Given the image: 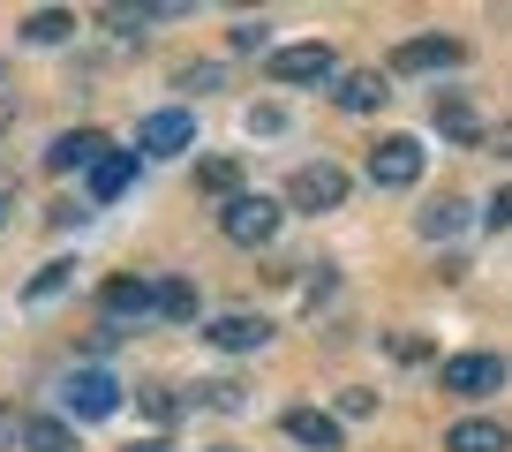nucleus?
Wrapping results in <instances>:
<instances>
[{
    "label": "nucleus",
    "mask_w": 512,
    "mask_h": 452,
    "mask_svg": "<svg viewBox=\"0 0 512 452\" xmlns=\"http://www.w3.org/2000/svg\"><path fill=\"white\" fill-rule=\"evenodd\" d=\"M219 234H226V242H241V249H264L279 234V204H272V196H256V189L226 196V204H219Z\"/></svg>",
    "instance_id": "1"
},
{
    "label": "nucleus",
    "mask_w": 512,
    "mask_h": 452,
    "mask_svg": "<svg viewBox=\"0 0 512 452\" xmlns=\"http://www.w3.org/2000/svg\"><path fill=\"white\" fill-rule=\"evenodd\" d=\"M61 407H68L76 422H106L113 407H121V385H113L98 362H91V370H68V377H61Z\"/></svg>",
    "instance_id": "2"
},
{
    "label": "nucleus",
    "mask_w": 512,
    "mask_h": 452,
    "mask_svg": "<svg viewBox=\"0 0 512 452\" xmlns=\"http://www.w3.org/2000/svg\"><path fill=\"white\" fill-rule=\"evenodd\" d=\"M287 204H294V211H339V204H347V174H339L332 159H317V166H294V181H287Z\"/></svg>",
    "instance_id": "3"
},
{
    "label": "nucleus",
    "mask_w": 512,
    "mask_h": 452,
    "mask_svg": "<svg viewBox=\"0 0 512 452\" xmlns=\"http://www.w3.org/2000/svg\"><path fill=\"white\" fill-rule=\"evenodd\" d=\"M196 144V113L189 106H166V113H151L144 129H136V159H174V151H189Z\"/></svg>",
    "instance_id": "4"
},
{
    "label": "nucleus",
    "mask_w": 512,
    "mask_h": 452,
    "mask_svg": "<svg viewBox=\"0 0 512 452\" xmlns=\"http://www.w3.org/2000/svg\"><path fill=\"white\" fill-rule=\"evenodd\" d=\"M437 385L460 392V400H490V392L505 385V355H452L445 370H437Z\"/></svg>",
    "instance_id": "5"
},
{
    "label": "nucleus",
    "mask_w": 512,
    "mask_h": 452,
    "mask_svg": "<svg viewBox=\"0 0 512 452\" xmlns=\"http://www.w3.org/2000/svg\"><path fill=\"white\" fill-rule=\"evenodd\" d=\"M369 181H377V189H415L422 181V144L415 136H384V144L369 151Z\"/></svg>",
    "instance_id": "6"
},
{
    "label": "nucleus",
    "mask_w": 512,
    "mask_h": 452,
    "mask_svg": "<svg viewBox=\"0 0 512 452\" xmlns=\"http://www.w3.org/2000/svg\"><path fill=\"white\" fill-rule=\"evenodd\" d=\"M98 302H106V324L121 332L128 317L144 324L151 309H159V287H151V279H128V272H121V279H106V294H98Z\"/></svg>",
    "instance_id": "7"
},
{
    "label": "nucleus",
    "mask_w": 512,
    "mask_h": 452,
    "mask_svg": "<svg viewBox=\"0 0 512 452\" xmlns=\"http://www.w3.org/2000/svg\"><path fill=\"white\" fill-rule=\"evenodd\" d=\"M106 136H98V129H68V136H53V151H46V174H76V166H83V174H91V166L98 159H106Z\"/></svg>",
    "instance_id": "8"
},
{
    "label": "nucleus",
    "mask_w": 512,
    "mask_h": 452,
    "mask_svg": "<svg viewBox=\"0 0 512 452\" xmlns=\"http://www.w3.org/2000/svg\"><path fill=\"white\" fill-rule=\"evenodd\" d=\"M392 68H400V76H430V68H460V38H407V46H392Z\"/></svg>",
    "instance_id": "9"
},
{
    "label": "nucleus",
    "mask_w": 512,
    "mask_h": 452,
    "mask_svg": "<svg viewBox=\"0 0 512 452\" xmlns=\"http://www.w3.org/2000/svg\"><path fill=\"white\" fill-rule=\"evenodd\" d=\"M332 46H279L272 53V76L279 83H324V76H332Z\"/></svg>",
    "instance_id": "10"
},
{
    "label": "nucleus",
    "mask_w": 512,
    "mask_h": 452,
    "mask_svg": "<svg viewBox=\"0 0 512 452\" xmlns=\"http://www.w3.org/2000/svg\"><path fill=\"white\" fill-rule=\"evenodd\" d=\"M204 339L219 347V355H256V347L272 339V324H264V317H241V309H234V317H219Z\"/></svg>",
    "instance_id": "11"
},
{
    "label": "nucleus",
    "mask_w": 512,
    "mask_h": 452,
    "mask_svg": "<svg viewBox=\"0 0 512 452\" xmlns=\"http://www.w3.org/2000/svg\"><path fill=\"white\" fill-rule=\"evenodd\" d=\"M287 437L309 452H347V437H339V415H317V407H294L287 415Z\"/></svg>",
    "instance_id": "12"
},
{
    "label": "nucleus",
    "mask_w": 512,
    "mask_h": 452,
    "mask_svg": "<svg viewBox=\"0 0 512 452\" xmlns=\"http://www.w3.org/2000/svg\"><path fill=\"white\" fill-rule=\"evenodd\" d=\"M505 445H512V430L490 422V415H467V422L445 430V452H505Z\"/></svg>",
    "instance_id": "13"
},
{
    "label": "nucleus",
    "mask_w": 512,
    "mask_h": 452,
    "mask_svg": "<svg viewBox=\"0 0 512 452\" xmlns=\"http://www.w3.org/2000/svg\"><path fill=\"white\" fill-rule=\"evenodd\" d=\"M128 181H136V151H106V159L91 166V196L106 204V196H121Z\"/></svg>",
    "instance_id": "14"
},
{
    "label": "nucleus",
    "mask_w": 512,
    "mask_h": 452,
    "mask_svg": "<svg viewBox=\"0 0 512 452\" xmlns=\"http://www.w3.org/2000/svg\"><path fill=\"white\" fill-rule=\"evenodd\" d=\"M384 98H392V91H384L377 68H354V76H339V106H347V113H369V106H384Z\"/></svg>",
    "instance_id": "15"
},
{
    "label": "nucleus",
    "mask_w": 512,
    "mask_h": 452,
    "mask_svg": "<svg viewBox=\"0 0 512 452\" xmlns=\"http://www.w3.org/2000/svg\"><path fill=\"white\" fill-rule=\"evenodd\" d=\"M430 113H437V129H445V136H452V144H475V136H482V121H475V106H467V98H452V91H445V98H437V106H430Z\"/></svg>",
    "instance_id": "16"
},
{
    "label": "nucleus",
    "mask_w": 512,
    "mask_h": 452,
    "mask_svg": "<svg viewBox=\"0 0 512 452\" xmlns=\"http://www.w3.org/2000/svg\"><path fill=\"white\" fill-rule=\"evenodd\" d=\"M415 226H422V242H452V234L467 226V204H460V196H437V204L422 211Z\"/></svg>",
    "instance_id": "17"
},
{
    "label": "nucleus",
    "mask_w": 512,
    "mask_h": 452,
    "mask_svg": "<svg viewBox=\"0 0 512 452\" xmlns=\"http://www.w3.org/2000/svg\"><path fill=\"white\" fill-rule=\"evenodd\" d=\"M23 38L31 46H61V38H76V16L68 8H38V16H23Z\"/></svg>",
    "instance_id": "18"
},
{
    "label": "nucleus",
    "mask_w": 512,
    "mask_h": 452,
    "mask_svg": "<svg viewBox=\"0 0 512 452\" xmlns=\"http://www.w3.org/2000/svg\"><path fill=\"white\" fill-rule=\"evenodd\" d=\"M23 445H31V452H76V437H68V422L31 415V422H23Z\"/></svg>",
    "instance_id": "19"
},
{
    "label": "nucleus",
    "mask_w": 512,
    "mask_h": 452,
    "mask_svg": "<svg viewBox=\"0 0 512 452\" xmlns=\"http://www.w3.org/2000/svg\"><path fill=\"white\" fill-rule=\"evenodd\" d=\"M196 189L226 204V196H241V166L234 159H204V166H196Z\"/></svg>",
    "instance_id": "20"
},
{
    "label": "nucleus",
    "mask_w": 512,
    "mask_h": 452,
    "mask_svg": "<svg viewBox=\"0 0 512 452\" xmlns=\"http://www.w3.org/2000/svg\"><path fill=\"white\" fill-rule=\"evenodd\" d=\"M159 317H174V324L196 317V287L189 279H159Z\"/></svg>",
    "instance_id": "21"
},
{
    "label": "nucleus",
    "mask_w": 512,
    "mask_h": 452,
    "mask_svg": "<svg viewBox=\"0 0 512 452\" xmlns=\"http://www.w3.org/2000/svg\"><path fill=\"white\" fill-rule=\"evenodd\" d=\"M68 279H76V264H68V257H53V264H46V272H38V279H31L23 294H31V302H53V294H61Z\"/></svg>",
    "instance_id": "22"
},
{
    "label": "nucleus",
    "mask_w": 512,
    "mask_h": 452,
    "mask_svg": "<svg viewBox=\"0 0 512 452\" xmlns=\"http://www.w3.org/2000/svg\"><path fill=\"white\" fill-rule=\"evenodd\" d=\"M144 415H151V422H181V400H174V385H144Z\"/></svg>",
    "instance_id": "23"
},
{
    "label": "nucleus",
    "mask_w": 512,
    "mask_h": 452,
    "mask_svg": "<svg viewBox=\"0 0 512 452\" xmlns=\"http://www.w3.org/2000/svg\"><path fill=\"white\" fill-rule=\"evenodd\" d=\"M226 46H234V53H264V46H272V23H234Z\"/></svg>",
    "instance_id": "24"
},
{
    "label": "nucleus",
    "mask_w": 512,
    "mask_h": 452,
    "mask_svg": "<svg viewBox=\"0 0 512 452\" xmlns=\"http://www.w3.org/2000/svg\"><path fill=\"white\" fill-rule=\"evenodd\" d=\"M196 400L219 407V415H234V407H241V385H226V377H219V385H196Z\"/></svg>",
    "instance_id": "25"
},
{
    "label": "nucleus",
    "mask_w": 512,
    "mask_h": 452,
    "mask_svg": "<svg viewBox=\"0 0 512 452\" xmlns=\"http://www.w3.org/2000/svg\"><path fill=\"white\" fill-rule=\"evenodd\" d=\"M482 226H490V234H505V226H512V181H505V189L490 196V211H482Z\"/></svg>",
    "instance_id": "26"
},
{
    "label": "nucleus",
    "mask_w": 512,
    "mask_h": 452,
    "mask_svg": "<svg viewBox=\"0 0 512 452\" xmlns=\"http://www.w3.org/2000/svg\"><path fill=\"white\" fill-rule=\"evenodd\" d=\"M339 415H347V422L377 415V392H362V385H354V392H339Z\"/></svg>",
    "instance_id": "27"
},
{
    "label": "nucleus",
    "mask_w": 512,
    "mask_h": 452,
    "mask_svg": "<svg viewBox=\"0 0 512 452\" xmlns=\"http://www.w3.org/2000/svg\"><path fill=\"white\" fill-rule=\"evenodd\" d=\"M8 437H23V422H16V407L0 400V445H8Z\"/></svg>",
    "instance_id": "28"
},
{
    "label": "nucleus",
    "mask_w": 512,
    "mask_h": 452,
    "mask_svg": "<svg viewBox=\"0 0 512 452\" xmlns=\"http://www.w3.org/2000/svg\"><path fill=\"white\" fill-rule=\"evenodd\" d=\"M121 452H174L166 437H136V445H121Z\"/></svg>",
    "instance_id": "29"
},
{
    "label": "nucleus",
    "mask_w": 512,
    "mask_h": 452,
    "mask_svg": "<svg viewBox=\"0 0 512 452\" xmlns=\"http://www.w3.org/2000/svg\"><path fill=\"white\" fill-rule=\"evenodd\" d=\"M8 121H16V98H8V91H0V129H8Z\"/></svg>",
    "instance_id": "30"
},
{
    "label": "nucleus",
    "mask_w": 512,
    "mask_h": 452,
    "mask_svg": "<svg viewBox=\"0 0 512 452\" xmlns=\"http://www.w3.org/2000/svg\"><path fill=\"white\" fill-rule=\"evenodd\" d=\"M8 204H16V196H8V189H0V226H8Z\"/></svg>",
    "instance_id": "31"
},
{
    "label": "nucleus",
    "mask_w": 512,
    "mask_h": 452,
    "mask_svg": "<svg viewBox=\"0 0 512 452\" xmlns=\"http://www.w3.org/2000/svg\"><path fill=\"white\" fill-rule=\"evenodd\" d=\"M0 91H8V68H0Z\"/></svg>",
    "instance_id": "32"
},
{
    "label": "nucleus",
    "mask_w": 512,
    "mask_h": 452,
    "mask_svg": "<svg viewBox=\"0 0 512 452\" xmlns=\"http://www.w3.org/2000/svg\"><path fill=\"white\" fill-rule=\"evenodd\" d=\"M219 452H234V445H219Z\"/></svg>",
    "instance_id": "33"
}]
</instances>
